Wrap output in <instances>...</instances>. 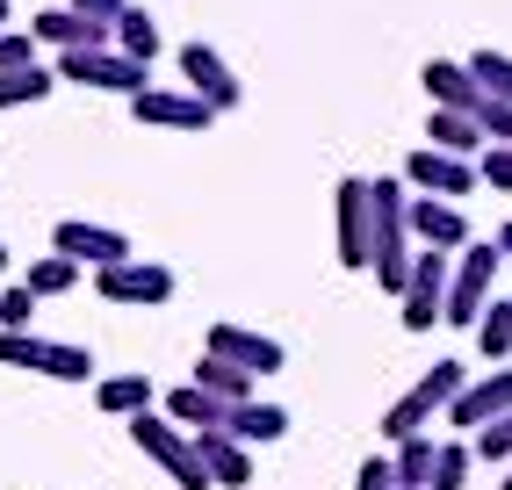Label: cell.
Listing matches in <instances>:
<instances>
[{"mask_svg": "<svg viewBox=\"0 0 512 490\" xmlns=\"http://www.w3.org/2000/svg\"><path fill=\"white\" fill-rule=\"evenodd\" d=\"M130 440H138V447H145V454H152V462L174 476L181 490H210V476H202V462H195V440L174 426V418L138 411V418H130Z\"/></svg>", "mask_w": 512, "mask_h": 490, "instance_id": "6da1fadb", "label": "cell"}, {"mask_svg": "<svg viewBox=\"0 0 512 490\" xmlns=\"http://www.w3.org/2000/svg\"><path fill=\"white\" fill-rule=\"evenodd\" d=\"M455 397H462V368H455V361H440L433 375H419L412 390H404V397L390 404V418H383V433H390L397 447H404V440H419V426H426V418H433L440 404H455Z\"/></svg>", "mask_w": 512, "mask_h": 490, "instance_id": "7a4b0ae2", "label": "cell"}, {"mask_svg": "<svg viewBox=\"0 0 512 490\" xmlns=\"http://www.w3.org/2000/svg\"><path fill=\"white\" fill-rule=\"evenodd\" d=\"M58 80H80V87H101V94H130L138 101L152 87V65H130L123 51H58Z\"/></svg>", "mask_w": 512, "mask_h": 490, "instance_id": "3957f363", "label": "cell"}, {"mask_svg": "<svg viewBox=\"0 0 512 490\" xmlns=\"http://www.w3.org/2000/svg\"><path fill=\"white\" fill-rule=\"evenodd\" d=\"M94 289L101 303H123V310H138V303H166L174 296V267H159V260H123V267H94Z\"/></svg>", "mask_w": 512, "mask_h": 490, "instance_id": "277c9868", "label": "cell"}, {"mask_svg": "<svg viewBox=\"0 0 512 490\" xmlns=\"http://www.w3.org/2000/svg\"><path fill=\"white\" fill-rule=\"evenodd\" d=\"M51 253H58V260H73V267H123V260H130V238L109 231V224L65 217V224L51 231Z\"/></svg>", "mask_w": 512, "mask_h": 490, "instance_id": "5b68a950", "label": "cell"}, {"mask_svg": "<svg viewBox=\"0 0 512 490\" xmlns=\"http://www.w3.org/2000/svg\"><path fill=\"white\" fill-rule=\"evenodd\" d=\"M181 73H188V94H195L210 116H224V109H238V101H246L238 73H231V65H224L210 44H181Z\"/></svg>", "mask_w": 512, "mask_h": 490, "instance_id": "8992f818", "label": "cell"}, {"mask_svg": "<svg viewBox=\"0 0 512 490\" xmlns=\"http://www.w3.org/2000/svg\"><path fill=\"white\" fill-rule=\"evenodd\" d=\"M202 354H217V361H231V368H246L253 382L260 375H275L289 354H282V339H267V332H246V325H210V346Z\"/></svg>", "mask_w": 512, "mask_h": 490, "instance_id": "52a82bcc", "label": "cell"}, {"mask_svg": "<svg viewBox=\"0 0 512 490\" xmlns=\"http://www.w3.org/2000/svg\"><path fill=\"white\" fill-rule=\"evenodd\" d=\"M440 310H448V253H419L412 282H404V325L426 332V325H440Z\"/></svg>", "mask_w": 512, "mask_h": 490, "instance_id": "ba28073f", "label": "cell"}, {"mask_svg": "<svg viewBox=\"0 0 512 490\" xmlns=\"http://www.w3.org/2000/svg\"><path fill=\"white\" fill-rule=\"evenodd\" d=\"M332 224H339V267H368V238H375L368 181H339V195H332Z\"/></svg>", "mask_w": 512, "mask_h": 490, "instance_id": "9c48e42d", "label": "cell"}, {"mask_svg": "<svg viewBox=\"0 0 512 490\" xmlns=\"http://www.w3.org/2000/svg\"><path fill=\"white\" fill-rule=\"evenodd\" d=\"M130 116L152 123V130H210V123H217L188 87H145L138 101H130Z\"/></svg>", "mask_w": 512, "mask_h": 490, "instance_id": "30bf717a", "label": "cell"}, {"mask_svg": "<svg viewBox=\"0 0 512 490\" xmlns=\"http://www.w3.org/2000/svg\"><path fill=\"white\" fill-rule=\"evenodd\" d=\"M484 296H491V253H484V245H469L462 267L448 274V310H440V318H448V325H469L476 310H484Z\"/></svg>", "mask_w": 512, "mask_h": 490, "instance_id": "8fae6325", "label": "cell"}, {"mask_svg": "<svg viewBox=\"0 0 512 490\" xmlns=\"http://www.w3.org/2000/svg\"><path fill=\"white\" fill-rule=\"evenodd\" d=\"M195 462H202V476H210L217 490H238V483H253V454L238 447L231 433H195Z\"/></svg>", "mask_w": 512, "mask_h": 490, "instance_id": "7c38bea8", "label": "cell"}, {"mask_svg": "<svg viewBox=\"0 0 512 490\" xmlns=\"http://www.w3.org/2000/svg\"><path fill=\"white\" fill-rule=\"evenodd\" d=\"M29 37H37V44H51V51H109V29H101V22H87V15H73V8H51V15H37V22H29Z\"/></svg>", "mask_w": 512, "mask_h": 490, "instance_id": "4fadbf2b", "label": "cell"}, {"mask_svg": "<svg viewBox=\"0 0 512 490\" xmlns=\"http://www.w3.org/2000/svg\"><path fill=\"white\" fill-rule=\"evenodd\" d=\"M217 433H231L238 447H260V440H282V433H289V411H282V404H260V397H253V404H231Z\"/></svg>", "mask_w": 512, "mask_h": 490, "instance_id": "5bb4252c", "label": "cell"}, {"mask_svg": "<svg viewBox=\"0 0 512 490\" xmlns=\"http://www.w3.org/2000/svg\"><path fill=\"white\" fill-rule=\"evenodd\" d=\"M505 411H512V375H491V382H476V390H462L448 404L455 426H491V418H505Z\"/></svg>", "mask_w": 512, "mask_h": 490, "instance_id": "9a60e30c", "label": "cell"}, {"mask_svg": "<svg viewBox=\"0 0 512 490\" xmlns=\"http://www.w3.org/2000/svg\"><path fill=\"white\" fill-rule=\"evenodd\" d=\"M94 404L109 411V418H138V411H152V375H138V368L101 375V382H94Z\"/></svg>", "mask_w": 512, "mask_h": 490, "instance_id": "2e32d148", "label": "cell"}, {"mask_svg": "<svg viewBox=\"0 0 512 490\" xmlns=\"http://www.w3.org/2000/svg\"><path fill=\"white\" fill-rule=\"evenodd\" d=\"M109 51H123L130 65H152V58H159V22H152L145 8H123L116 29H109Z\"/></svg>", "mask_w": 512, "mask_h": 490, "instance_id": "e0dca14e", "label": "cell"}, {"mask_svg": "<svg viewBox=\"0 0 512 490\" xmlns=\"http://www.w3.org/2000/svg\"><path fill=\"white\" fill-rule=\"evenodd\" d=\"M195 390H210V397L231 411V404H253V375H246V368H231V361H217V354H202Z\"/></svg>", "mask_w": 512, "mask_h": 490, "instance_id": "ac0fdd59", "label": "cell"}, {"mask_svg": "<svg viewBox=\"0 0 512 490\" xmlns=\"http://www.w3.org/2000/svg\"><path fill=\"white\" fill-rule=\"evenodd\" d=\"M412 231L433 238V253H448V245H469L462 209H448V202H412Z\"/></svg>", "mask_w": 512, "mask_h": 490, "instance_id": "d6986e66", "label": "cell"}, {"mask_svg": "<svg viewBox=\"0 0 512 490\" xmlns=\"http://www.w3.org/2000/svg\"><path fill=\"white\" fill-rule=\"evenodd\" d=\"M412 181L433 188V195H469V166L448 159V152H412Z\"/></svg>", "mask_w": 512, "mask_h": 490, "instance_id": "ffe728a7", "label": "cell"}, {"mask_svg": "<svg viewBox=\"0 0 512 490\" xmlns=\"http://www.w3.org/2000/svg\"><path fill=\"white\" fill-rule=\"evenodd\" d=\"M166 418H174V426H195V433H210V426H224V404H217L210 390H195V382H181V390L166 397Z\"/></svg>", "mask_w": 512, "mask_h": 490, "instance_id": "44dd1931", "label": "cell"}, {"mask_svg": "<svg viewBox=\"0 0 512 490\" xmlns=\"http://www.w3.org/2000/svg\"><path fill=\"white\" fill-rule=\"evenodd\" d=\"M37 375H51V382H94V354L73 346V339H44V368Z\"/></svg>", "mask_w": 512, "mask_h": 490, "instance_id": "7402d4cb", "label": "cell"}, {"mask_svg": "<svg viewBox=\"0 0 512 490\" xmlns=\"http://www.w3.org/2000/svg\"><path fill=\"white\" fill-rule=\"evenodd\" d=\"M58 87L51 65H29V73H0V109H29V101H44Z\"/></svg>", "mask_w": 512, "mask_h": 490, "instance_id": "603a6c76", "label": "cell"}, {"mask_svg": "<svg viewBox=\"0 0 512 490\" xmlns=\"http://www.w3.org/2000/svg\"><path fill=\"white\" fill-rule=\"evenodd\" d=\"M433 454H440L433 440H404V447H397V462H390L397 490H426V483H433Z\"/></svg>", "mask_w": 512, "mask_h": 490, "instance_id": "cb8c5ba5", "label": "cell"}, {"mask_svg": "<svg viewBox=\"0 0 512 490\" xmlns=\"http://www.w3.org/2000/svg\"><path fill=\"white\" fill-rule=\"evenodd\" d=\"M73 282H80V267H73V260H58V253H44L37 267H29V274H22V289H29V296H37V303H44V296H65V289H73Z\"/></svg>", "mask_w": 512, "mask_h": 490, "instance_id": "d4e9b609", "label": "cell"}, {"mask_svg": "<svg viewBox=\"0 0 512 490\" xmlns=\"http://www.w3.org/2000/svg\"><path fill=\"white\" fill-rule=\"evenodd\" d=\"M433 137H440V145L433 152H476V145H484V137H476V116H455V109H433Z\"/></svg>", "mask_w": 512, "mask_h": 490, "instance_id": "484cf974", "label": "cell"}, {"mask_svg": "<svg viewBox=\"0 0 512 490\" xmlns=\"http://www.w3.org/2000/svg\"><path fill=\"white\" fill-rule=\"evenodd\" d=\"M469 73H476V87H484L491 101H512V58H498V51H484V58H476V65H469Z\"/></svg>", "mask_w": 512, "mask_h": 490, "instance_id": "4316f807", "label": "cell"}, {"mask_svg": "<svg viewBox=\"0 0 512 490\" xmlns=\"http://www.w3.org/2000/svg\"><path fill=\"white\" fill-rule=\"evenodd\" d=\"M0 368H44V339L37 332H0Z\"/></svg>", "mask_w": 512, "mask_h": 490, "instance_id": "83f0119b", "label": "cell"}, {"mask_svg": "<svg viewBox=\"0 0 512 490\" xmlns=\"http://www.w3.org/2000/svg\"><path fill=\"white\" fill-rule=\"evenodd\" d=\"M37 65V37L29 29H0V73H29Z\"/></svg>", "mask_w": 512, "mask_h": 490, "instance_id": "f1b7e54d", "label": "cell"}, {"mask_svg": "<svg viewBox=\"0 0 512 490\" xmlns=\"http://www.w3.org/2000/svg\"><path fill=\"white\" fill-rule=\"evenodd\" d=\"M29 318H37V296H29L22 282L0 289V332H29Z\"/></svg>", "mask_w": 512, "mask_h": 490, "instance_id": "f546056e", "label": "cell"}, {"mask_svg": "<svg viewBox=\"0 0 512 490\" xmlns=\"http://www.w3.org/2000/svg\"><path fill=\"white\" fill-rule=\"evenodd\" d=\"M462 476H469V447H440V454H433V483H426V490H462Z\"/></svg>", "mask_w": 512, "mask_h": 490, "instance_id": "4dcf8cb0", "label": "cell"}, {"mask_svg": "<svg viewBox=\"0 0 512 490\" xmlns=\"http://www.w3.org/2000/svg\"><path fill=\"white\" fill-rule=\"evenodd\" d=\"M476 454H484V462H505V454H512V411H505V418H491V426L476 433Z\"/></svg>", "mask_w": 512, "mask_h": 490, "instance_id": "1f68e13d", "label": "cell"}, {"mask_svg": "<svg viewBox=\"0 0 512 490\" xmlns=\"http://www.w3.org/2000/svg\"><path fill=\"white\" fill-rule=\"evenodd\" d=\"M512 346V303H491V318H484V354H505Z\"/></svg>", "mask_w": 512, "mask_h": 490, "instance_id": "d6a6232c", "label": "cell"}, {"mask_svg": "<svg viewBox=\"0 0 512 490\" xmlns=\"http://www.w3.org/2000/svg\"><path fill=\"white\" fill-rule=\"evenodd\" d=\"M73 15H87V22H101V29H116V15L130 8V0H65Z\"/></svg>", "mask_w": 512, "mask_h": 490, "instance_id": "836d02e7", "label": "cell"}, {"mask_svg": "<svg viewBox=\"0 0 512 490\" xmlns=\"http://www.w3.org/2000/svg\"><path fill=\"white\" fill-rule=\"evenodd\" d=\"M354 490H397V476H390V462L375 454V462H361V483Z\"/></svg>", "mask_w": 512, "mask_h": 490, "instance_id": "e575fe53", "label": "cell"}, {"mask_svg": "<svg viewBox=\"0 0 512 490\" xmlns=\"http://www.w3.org/2000/svg\"><path fill=\"white\" fill-rule=\"evenodd\" d=\"M484 173H491V181H498V188H512V152H505V145H498V152H491V159H484Z\"/></svg>", "mask_w": 512, "mask_h": 490, "instance_id": "d590c367", "label": "cell"}, {"mask_svg": "<svg viewBox=\"0 0 512 490\" xmlns=\"http://www.w3.org/2000/svg\"><path fill=\"white\" fill-rule=\"evenodd\" d=\"M498 245H505V253H512V224H505V238H498Z\"/></svg>", "mask_w": 512, "mask_h": 490, "instance_id": "8d00e7d4", "label": "cell"}, {"mask_svg": "<svg viewBox=\"0 0 512 490\" xmlns=\"http://www.w3.org/2000/svg\"><path fill=\"white\" fill-rule=\"evenodd\" d=\"M0 274H8V245H0Z\"/></svg>", "mask_w": 512, "mask_h": 490, "instance_id": "74e56055", "label": "cell"}, {"mask_svg": "<svg viewBox=\"0 0 512 490\" xmlns=\"http://www.w3.org/2000/svg\"><path fill=\"white\" fill-rule=\"evenodd\" d=\"M0 29H8V0H0Z\"/></svg>", "mask_w": 512, "mask_h": 490, "instance_id": "f35d334b", "label": "cell"}, {"mask_svg": "<svg viewBox=\"0 0 512 490\" xmlns=\"http://www.w3.org/2000/svg\"><path fill=\"white\" fill-rule=\"evenodd\" d=\"M505 490H512V476H505Z\"/></svg>", "mask_w": 512, "mask_h": 490, "instance_id": "ab89813d", "label": "cell"}]
</instances>
